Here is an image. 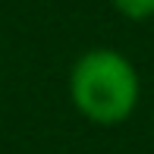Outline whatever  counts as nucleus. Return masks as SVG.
Segmentation results:
<instances>
[{"mask_svg":"<svg viewBox=\"0 0 154 154\" xmlns=\"http://www.w3.org/2000/svg\"><path fill=\"white\" fill-rule=\"evenodd\" d=\"M69 101L75 113L94 126H120L142 101V79L126 54L113 47H91L69 69Z\"/></svg>","mask_w":154,"mask_h":154,"instance_id":"obj_1","label":"nucleus"},{"mask_svg":"<svg viewBox=\"0 0 154 154\" xmlns=\"http://www.w3.org/2000/svg\"><path fill=\"white\" fill-rule=\"evenodd\" d=\"M110 3L129 22H148V19H154V0H110Z\"/></svg>","mask_w":154,"mask_h":154,"instance_id":"obj_2","label":"nucleus"}]
</instances>
